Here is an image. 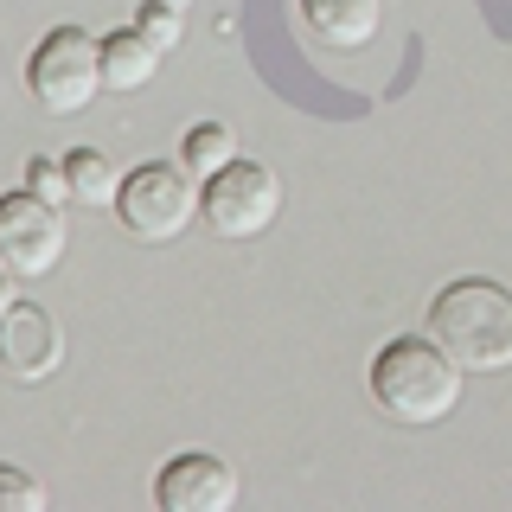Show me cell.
Instances as JSON below:
<instances>
[{"label":"cell","instance_id":"obj_2","mask_svg":"<svg viewBox=\"0 0 512 512\" xmlns=\"http://www.w3.org/2000/svg\"><path fill=\"white\" fill-rule=\"evenodd\" d=\"M429 333L455 352L461 372H506L512 365V288L461 276L429 301Z\"/></svg>","mask_w":512,"mask_h":512},{"label":"cell","instance_id":"obj_8","mask_svg":"<svg viewBox=\"0 0 512 512\" xmlns=\"http://www.w3.org/2000/svg\"><path fill=\"white\" fill-rule=\"evenodd\" d=\"M64 365V327L39 301H13L0 314V372L13 384H45Z\"/></svg>","mask_w":512,"mask_h":512},{"label":"cell","instance_id":"obj_9","mask_svg":"<svg viewBox=\"0 0 512 512\" xmlns=\"http://www.w3.org/2000/svg\"><path fill=\"white\" fill-rule=\"evenodd\" d=\"M301 26L327 52H359L378 39V0H301Z\"/></svg>","mask_w":512,"mask_h":512},{"label":"cell","instance_id":"obj_17","mask_svg":"<svg viewBox=\"0 0 512 512\" xmlns=\"http://www.w3.org/2000/svg\"><path fill=\"white\" fill-rule=\"evenodd\" d=\"M167 7H180V13H186V7H192V0H167Z\"/></svg>","mask_w":512,"mask_h":512},{"label":"cell","instance_id":"obj_7","mask_svg":"<svg viewBox=\"0 0 512 512\" xmlns=\"http://www.w3.org/2000/svg\"><path fill=\"white\" fill-rule=\"evenodd\" d=\"M160 512H231L237 506V468L212 448H186L154 474Z\"/></svg>","mask_w":512,"mask_h":512},{"label":"cell","instance_id":"obj_13","mask_svg":"<svg viewBox=\"0 0 512 512\" xmlns=\"http://www.w3.org/2000/svg\"><path fill=\"white\" fill-rule=\"evenodd\" d=\"M135 26L148 32V39L160 45V52H173V45L186 39V13L180 7H167V0H141V13H135Z\"/></svg>","mask_w":512,"mask_h":512},{"label":"cell","instance_id":"obj_5","mask_svg":"<svg viewBox=\"0 0 512 512\" xmlns=\"http://www.w3.org/2000/svg\"><path fill=\"white\" fill-rule=\"evenodd\" d=\"M199 205H205V224H212L218 237L244 244V237H263L269 224H276V212H282V180H276V167L237 154L231 167H218L212 180H205Z\"/></svg>","mask_w":512,"mask_h":512},{"label":"cell","instance_id":"obj_3","mask_svg":"<svg viewBox=\"0 0 512 512\" xmlns=\"http://www.w3.org/2000/svg\"><path fill=\"white\" fill-rule=\"evenodd\" d=\"M199 212V180L186 173V160H148V167L122 173L116 218L135 244H173Z\"/></svg>","mask_w":512,"mask_h":512},{"label":"cell","instance_id":"obj_4","mask_svg":"<svg viewBox=\"0 0 512 512\" xmlns=\"http://www.w3.org/2000/svg\"><path fill=\"white\" fill-rule=\"evenodd\" d=\"M26 90L45 116H77V109H90L96 90H103V39H90L84 26H52L32 45Z\"/></svg>","mask_w":512,"mask_h":512},{"label":"cell","instance_id":"obj_10","mask_svg":"<svg viewBox=\"0 0 512 512\" xmlns=\"http://www.w3.org/2000/svg\"><path fill=\"white\" fill-rule=\"evenodd\" d=\"M160 45L148 39L141 26H122V32H103V90H141L148 77L160 71Z\"/></svg>","mask_w":512,"mask_h":512},{"label":"cell","instance_id":"obj_15","mask_svg":"<svg viewBox=\"0 0 512 512\" xmlns=\"http://www.w3.org/2000/svg\"><path fill=\"white\" fill-rule=\"evenodd\" d=\"M26 186L52 205H71V173H64V160H45V154L26 160Z\"/></svg>","mask_w":512,"mask_h":512},{"label":"cell","instance_id":"obj_1","mask_svg":"<svg viewBox=\"0 0 512 512\" xmlns=\"http://www.w3.org/2000/svg\"><path fill=\"white\" fill-rule=\"evenodd\" d=\"M372 397L391 423H442L461 404V365L436 333H397L372 359Z\"/></svg>","mask_w":512,"mask_h":512},{"label":"cell","instance_id":"obj_18","mask_svg":"<svg viewBox=\"0 0 512 512\" xmlns=\"http://www.w3.org/2000/svg\"><path fill=\"white\" fill-rule=\"evenodd\" d=\"M0 269H7V256H0Z\"/></svg>","mask_w":512,"mask_h":512},{"label":"cell","instance_id":"obj_16","mask_svg":"<svg viewBox=\"0 0 512 512\" xmlns=\"http://www.w3.org/2000/svg\"><path fill=\"white\" fill-rule=\"evenodd\" d=\"M7 276H13V269H0V314L13 308V282H7Z\"/></svg>","mask_w":512,"mask_h":512},{"label":"cell","instance_id":"obj_12","mask_svg":"<svg viewBox=\"0 0 512 512\" xmlns=\"http://www.w3.org/2000/svg\"><path fill=\"white\" fill-rule=\"evenodd\" d=\"M180 160H186V173H192V180L205 186L218 167H231V160H237V135H231L224 122H199V128H186Z\"/></svg>","mask_w":512,"mask_h":512},{"label":"cell","instance_id":"obj_6","mask_svg":"<svg viewBox=\"0 0 512 512\" xmlns=\"http://www.w3.org/2000/svg\"><path fill=\"white\" fill-rule=\"evenodd\" d=\"M0 256H7L13 276L39 282L64 263V205L39 199L32 186L0 192Z\"/></svg>","mask_w":512,"mask_h":512},{"label":"cell","instance_id":"obj_11","mask_svg":"<svg viewBox=\"0 0 512 512\" xmlns=\"http://www.w3.org/2000/svg\"><path fill=\"white\" fill-rule=\"evenodd\" d=\"M64 173H71V205H116V167H109L103 148H71L64 154Z\"/></svg>","mask_w":512,"mask_h":512},{"label":"cell","instance_id":"obj_14","mask_svg":"<svg viewBox=\"0 0 512 512\" xmlns=\"http://www.w3.org/2000/svg\"><path fill=\"white\" fill-rule=\"evenodd\" d=\"M0 512H45V487L13 461H0Z\"/></svg>","mask_w":512,"mask_h":512}]
</instances>
